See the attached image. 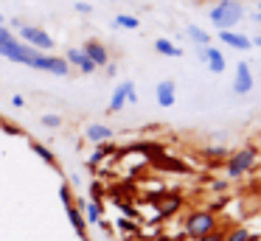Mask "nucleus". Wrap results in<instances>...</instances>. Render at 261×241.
Wrapping results in <instances>:
<instances>
[{
    "mask_svg": "<svg viewBox=\"0 0 261 241\" xmlns=\"http://www.w3.org/2000/svg\"><path fill=\"white\" fill-rule=\"evenodd\" d=\"M208 20L216 31H233V25L244 20V6L239 0H216L208 11Z\"/></svg>",
    "mask_w": 261,
    "mask_h": 241,
    "instance_id": "nucleus-1",
    "label": "nucleus"
},
{
    "mask_svg": "<svg viewBox=\"0 0 261 241\" xmlns=\"http://www.w3.org/2000/svg\"><path fill=\"white\" fill-rule=\"evenodd\" d=\"M255 160H258V149L255 146H242L239 151H233L225 163V174L227 179H236V177H244L247 171H253Z\"/></svg>",
    "mask_w": 261,
    "mask_h": 241,
    "instance_id": "nucleus-2",
    "label": "nucleus"
},
{
    "mask_svg": "<svg viewBox=\"0 0 261 241\" xmlns=\"http://www.w3.org/2000/svg\"><path fill=\"white\" fill-rule=\"evenodd\" d=\"M59 199H62L65 210H68V219H70V224H73L76 235H79L82 241H87V222H85V216H82V207L73 205V199H70V185L68 182L59 188Z\"/></svg>",
    "mask_w": 261,
    "mask_h": 241,
    "instance_id": "nucleus-3",
    "label": "nucleus"
},
{
    "mask_svg": "<svg viewBox=\"0 0 261 241\" xmlns=\"http://www.w3.org/2000/svg\"><path fill=\"white\" fill-rule=\"evenodd\" d=\"M31 70H45V73H54V76H68L70 73V65L65 62V56H54V53H37L31 59Z\"/></svg>",
    "mask_w": 261,
    "mask_h": 241,
    "instance_id": "nucleus-4",
    "label": "nucleus"
},
{
    "mask_svg": "<svg viewBox=\"0 0 261 241\" xmlns=\"http://www.w3.org/2000/svg\"><path fill=\"white\" fill-rule=\"evenodd\" d=\"M211 230H216V219H214V213H211V210H194V213H188V219H186V233L188 235L199 238V235L211 233Z\"/></svg>",
    "mask_w": 261,
    "mask_h": 241,
    "instance_id": "nucleus-5",
    "label": "nucleus"
},
{
    "mask_svg": "<svg viewBox=\"0 0 261 241\" xmlns=\"http://www.w3.org/2000/svg\"><path fill=\"white\" fill-rule=\"evenodd\" d=\"M14 25L20 28V42L31 45V48H37V50H51V48H54V39L48 37L42 28H37V25H23V22H14Z\"/></svg>",
    "mask_w": 261,
    "mask_h": 241,
    "instance_id": "nucleus-6",
    "label": "nucleus"
},
{
    "mask_svg": "<svg viewBox=\"0 0 261 241\" xmlns=\"http://www.w3.org/2000/svg\"><path fill=\"white\" fill-rule=\"evenodd\" d=\"M37 53H42V50L31 48V45L20 42V39H17V42H12V45H6V48H0V56H3V59L17 62V65H25V67L31 65V59H34Z\"/></svg>",
    "mask_w": 261,
    "mask_h": 241,
    "instance_id": "nucleus-7",
    "label": "nucleus"
},
{
    "mask_svg": "<svg viewBox=\"0 0 261 241\" xmlns=\"http://www.w3.org/2000/svg\"><path fill=\"white\" fill-rule=\"evenodd\" d=\"M253 70H250L247 62H239L236 65V73H233V93L236 95H247L253 93Z\"/></svg>",
    "mask_w": 261,
    "mask_h": 241,
    "instance_id": "nucleus-8",
    "label": "nucleus"
},
{
    "mask_svg": "<svg viewBox=\"0 0 261 241\" xmlns=\"http://www.w3.org/2000/svg\"><path fill=\"white\" fill-rule=\"evenodd\" d=\"M199 53V59L202 62H208V70L214 73V76H219V73H225V67H227V62H225V53H222L219 48H199L197 50Z\"/></svg>",
    "mask_w": 261,
    "mask_h": 241,
    "instance_id": "nucleus-9",
    "label": "nucleus"
},
{
    "mask_svg": "<svg viewBox=\"0 0 261 241\" xmlns=\"http://www.w3.org/2000/svg\"><path fill=\"white\" fill-rule=\"evenodd\" d=\"M82 50H85V56L93 62L96 67H107L110 65V53H107V48H104L98 39H87L85 45H82Z\"/></svg>",
    "mask_w": 261,
    "mask_h": 241,
    "instance_id": "nucleus-10",
    "label": "nucleus"
},
{
    "mask_svg": "<svg viewBox=\"0 0 261 241\" xmlns=\"http://www.w3.org/2000/svg\"><path fill=\"white\" fill-rule=\"evenodd\" d=\"M129 93H135V82L132 78H126V82H121L118 87L113 90V98H110V112H121L126 106V101H129Z\"/></svg>",
    "mask_w": 261,
    "mask_h": 241,
    "instance_id": "nucleus-11",
    "label": "nucleus"
},
{
    "mask_svg": "<svg viewBox=\"0 0 261 241\" xmlns=\"http://www.w3.org/2000/svg\"><path fill=\"white\" fill-rule=\"evenodd\" d=\"M154 98H158V104L163 106V110L174 106V101H177V84L171 82V78H163V82L154 87Z\"/></svg>",
    "mask_w": 261,
    "mask_h": 241,
    "instance_id": "nucleus-12",
    "label": "nucleus"
},
{
    "mask_svg": "<svg viewBox=\"0 0 261 241\" xmlns=\"http://www.w3.org/2000/svg\"><path fill=\"white\" fill-rule=\"evenodd\" d=\"M65 62H68V65H73V67H79V70L85 73V76L96 73V65H93V62L87 59L85 50H82V48H70L68 53H65Z\"/></svg>",
    "mask_w": 261,
    "mask_h": 241,
    "instance_id": "nucleus-13",
    "label": "nucleus"
},
{
    "mask_svg": "<svg viewBox=\"0 0 261 241\" xmlns=\"http://www.w3.org/2000/svg\"><path fill=\"white\" fill-rule=\"evenodd\" d=\"M219 39H222V45H227V48H233V50H242V53L253 48L250 37H244V34H239V31H219Z\"/></svg>",
    "mask_w": 261,
    "mask_h": 241,
    "instance_id": "nucleus-14",
    "label": "nucleus"
},
{
    "mask_svg": "<svg viewBox=\"0 0 261 241\" xmlns=\"http://www.w3.org/2000/svg\"><path fill=\"white\" fill-rule=\"evenodd\" d=\"M154 50H158L160 56H169V59H180V56H186V50L177 48V45L171 42V39H163V37L154 39Z\"/></svg>",
    "mask_w": 261,
    "mask_h": 241,
    "instance_id": "nucleus-15",
    "label": "nucleus"
},
{
    "mask_svg": "<svg viewBox=\"0 0 261 241\" xmlns=\"http://www.w3.org/2000/svg\"><path fill=\"white\" fill-rule=\"evenodd\" d=\"M85 138L90 140V143H104V140L113 138V129L104 126V123H90V126L85 129Z\"/></svg>",
    "mask_w": 261,
    "mask_h": 241,
    "instance_id": "nucleus-16",
    "label": "nucleus"
},
{
    "mask_svg": "<svg viewBox=\"0 0 261 241\" xmlns=\"http://www.w3.org/2000/svg\"><path fill=\"white\" fill-rule=\"evenodd\" d=\"M29 146H31V151H34L37 157H40L45 166H51V168H59V163H57V154H54L48 146H42L40 140H29Z\"/></svg>",
    "mask_w": 261,
    "mask_h": 241,
    "instance_id": "nucleus-17",
    "label": "nucleus"
},
{
    "mask_svg": "<svg viewBox=\"0 0 261 241\" xmlns=\"http://www.w3.org/2000/svg\"><path fill=\"white\" fill-rule=\"evenodd\" d=\"M186 34L191 37V42L197 45V48H208L211 45V34L205 31V28H199V25H186Z\"/></svg>",
    "mask_w": 261,
    "mask_h": 241,
    "instance_id": "nucleus-18",
    "label": "nucleus"
},
{
    "mask_svg": "<svg viewBox=\"0 0 261 241\" xmlns=\"http://www.w3.org/2000/svg\"><path fill=\"white\" fill-rule=\"evenodd\" d=\"M79 207H82V216H85V222H101L104 207H101V202H98V199L85 202V205H79Z\"/></svg>",
    "mask_w": 261,
    "mask_h": 241,
    "instance_id": "nucleus-19",
    "label": "nucleus"
},
{
    "mask_svg": "<svg viewBox=\"0 0 261 241\" xmlns=\"http://www.w3.org/2000/svg\"><path fill=\"white\" fill-rule=\"evenodd\" d=\"M154 166H160V168H169V171H188V166L186 163H180V160H174V157H166V154H158L154 157Z\"/></svg>",
    "mask_w": 261,
    "mask_h": 241,
    "instance_id": "nucleus-20",
    "label": "nucleus"
},
{
    "mask_svg": "<svg viewBox=\"0 0 261 241\" xmlns=\"http://www.w3.org/2000/svg\"><path fill=\"white\" fill-rule=\"evenodd\" d=\"M113 25L115 28H126V31H138V28H141V20H138L135 14H118L113 20Z\"/></svg>",
    "mask_w": 261,
    "mask_h": 241,
    "instance_id": "nucleus-21",
    "label": "nucleus"
},
{
    "mask_svg": "<svg viewBox=\"0 0 261 241\" xmlns=\"http://www.w3.org/2000/svg\"><path fill=\"white\" fill-rule=\"evenodd\" d=\"M180 205H182V199H180L177 194L163 196V202H160V213H163V216H171V213H177V210H180Z\"/></svg>",
    "mask_w": 261,
    "mask_h": 241,
    "instance_id": "nucleus-22",
    "label": "nucleus"
},
{
    "mask_svg": "<svg viewBox=\"0 0 261 241\" xmlns=\"http://www.w3.org/2000/svg\"><path fill=\"white\" fill-rule=\"evenodd\" d=\"M17 42V37H14V31L9 25H0V48H6V45Z\"/></svg>",
    "mask_w": 261,
    "mask_h": 241,
    "instance_id": "nucleus-23",
    "label": "nucleus"
},
{
    "mask_svg": "<svg viewBox=\"0 0 261 241\" xmlns=\"http://www.w3.org/2000/svg\"><path fill=\"white\" fill-rule=\"evenodd\" d=\"M247 238H250L247 227H236V230H230V233L225 235V241H247Z\"/></svg>",
    "mask_w": 261,
    "mask_h": 241,
    "instance_id": "nucleus-24",
    "label": "nucleus"
},
{
    "mask_svg": "<svg viewBox=\"0 0 261 241\" xmlns=\"http://www.w3.org/2000/svg\"><path fill=\"white\" fill-rule=\"evenodd\" d=\"M40 123H42V126H48V129H57V126H62V118H59V115H51V112H48V115L40 118Z\"/></svg>",
    "mask_w": 261,
    "mask_h": 241,
    "instance_id": "nucleus-25",
    "label": "nucleus"
},
{
    "mask_svg": "<svg viewBox=\"0 0 261 241\" xmlns=\"http://www.w3.org/2000/svg\"><path fill=\"white\" fill-rule=\"evenodd\" d=\"M197 241H225V235L219 233V230H211V233H205V235H199Z\"/></svg>",
    "mask_w": 261,
    "mask_h": 241,
    "instance_id": "nucleus-26",
    "label": "nucleus"
},
{
    "mask_svg": "<svg viewBox=\"0 0 261 241\" xmlns=\"http://www.w3.org/2000/svg\"><path fill=\"white\" fill-rule=\"evenodd\" d=\"M205 157H227V149H222V146H214V149H205Z\"/></svg>",
    "mask_w": 261,
    "mask_h": 241,
    "instance_id": "nucleus-27",
    "label": "nucleus"
},
{
    "mask_svg": "<svg viewBox=\"0 0 261 241\" xmlns=\"http://www.w3.org/2000/svg\"><path fill=\"white\" fill-rule=\"evenodd\" d=\"M73 9L79 11V14H90V11H93V6H90V3H73Z\"/></svg>",
    "mask_w": 261,
    "mask_h": 241,
    "instance_id": "nucleus-28",
    "label": "nucleus"
},
{
    "mask_svg": "<svg viewBox=\"0 0 261 241\" xmlns=\"http://www.w3.org/2000/svg\"><path fill=\"white\" fill-rule=\"evenodd\" d=\"M211 188H214L216 194H222V191H227V182H225V179H214V185H211Z\"/></svg>",
    "mask_w": 261,
    "mask_h": 241,
    "instance_id": "nucleus-29",
    "label": "nucleus"
},
{
    "mask_svg": "<svg viewBox=\"0 0 261 241\" xmlns=\"http://www.w3.org/2000/svg\"><path fill=\"white\" fill-rule=\"evenodd\" d=\"M0 129H3V132H9V135H20V129L14 126V123H0Z\"/></svg>",
    "mask_w": 261,
    "mask_h": 241,
    "instance_id": "nucleus-30",
    "label": "nucleus"
},
{
    "mask_svg": "<svg viewBox=\"0 0 261 241\" xmlns=\"http://www.w3.org/2000/svg\"><path fill=\"white\" fill-rule=\"evenodd\" d=\"M90 194H93V199H98V194H101V185L93 182V185H90Z\"/></svg>",
    "mask_w": 261,
    "mask_h": 241,
    "instance_id": "nucleus-31",
    "label": "nucleus"
},
{
    "mask_svg": "<svg viewBox=\"0 0 261 241\" xmlns=\"http://www.w3.org/2000/svg\"><path fill=\"white\" fill-rule=\"evenodd\" d=\"M118 227H121V230H135V224H132V222H126V219H121V222H118Z\"/></svg>",
    "mask_w": 261,
    "mask_h": 241,
    "instance_id": "nucleus-32",
    "label": "nucleus"
},
{
    "mask_svg": "<svg viewBox=\"0 0 261 241\" xmlns=\"http://www.w3.org/2000/svg\"><path fill=\"white\" fill-rule=\"evenodd\" d=\"M12 104H14V106H23L25 98H23V95H12Z\"/></svg>",
    "mask_w": 261,
    "mask_h": 241,
    "instance_id": "nucleus-33",
    "label": "nucleus"
},
{
    "mask_svg": "<svg viewBox=\"0 0 261 241\" xmlns=\"http://www.w3.org/2000/svg\"><path fill=\"white\" fill-rule=\"evenodd\" d=\"M250 42H253V45H258V48H261V37H255V39H250Z\"/></svg>",
    "mask_w": 261,
    "mask_h": 241,
    "instance_id": "nucleus-34",
    "label": "nucleus"
},
{
    "mask_svg": "<svg viewBox=\"0 0 261 241\" xmlns=\"http://www.w3.org/2000/svg\"><path fill=\"white\" fill-rule=\"evenodd\" d=\"M247 241H261V238H258V235H253V233H250V238H247Z\"/></svg>",
    "mask_w": 261,
    "mask_h": 241,
    "instance_id": "nucleus-35",
    "label": "nucleus"
},
{
    "mask_svg": "<svg viewBox=\"0 0 261 241\" xmlns=\"http://www.w3.org/2000/svg\"><path fill=\"white\" fill-rule=\"evenodd\" d=\"M0 25H3V14H0Z\"/></svg>",
    "mask_w": 261,
    "mask_h": 241,
    "instance_id": "nucleus-36",
    "label": "nucleus"
},
{
    "mask_svg": "<svg viewBox=\"0 0 261 241\" xmlns=\"http://www.w3.org/2000/svg\"><path fill=\"white\" fill-rule=\"evenodd\" d=\"M113 3H115V0H113Z\"/></svg>",
    "mask_w": 261,
    "mask_h": 241,
    "instance_id": "nucleus-37",
    "label": "nucleus"
}]
</instances>
